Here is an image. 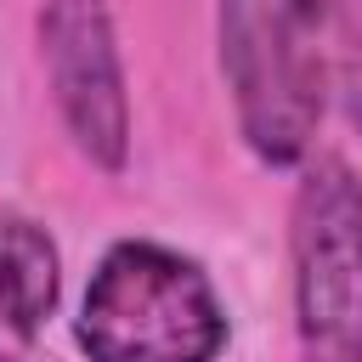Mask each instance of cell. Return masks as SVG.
I'll use <instances>...</instances> for the list:
<instances>
[{
  "label": "cell",
  "mask_w": 362,
  "mask_h": 362,
  "mask_svg": "<svg viewBox=\"0 0 362 362\" xmlns=\"http://www.w3.org/2000/svg\"><path fill=\"white\" fill-rule=\"evenodd\" d=\"M215 62L249 158L300 170L328 113V0H215Z\"/></svg>",
  "instance_id": "1"
},
{
  "label": "cell",
  "mask_w": 362,
  "mask_h": 362,
  "mask_svg": "<svg viewBox=\"0 0 362 362\" xmlns=\"http://www.w3.org/2000/svg\"><path fill=\"white\" fill-rule=\"evenodd\" d=\"M74 345L85 362H221L232 311L198 255L164 238H119L85 277Z\"/></svg>",
  "instance_id": "2"
},
{
  "label": "cell",
  "mask_w": 362,
  "mask_h": 362,
  "mask_svg": "<svg viewBox=\"0 0 362 362\" xmlns=\"http://www.w3.org/2000/svg\"><path fill=\"white\" fill-rule=\"evenodd\" d=\"M288 300L300 362H362V175L305 158L288 198Z\"/></svg>",
  "instance_id": "3"
},
{
  "label": "cell",
  "mask_w": 362,
  "mask_h": 362,
  "mask_svg": "<svg viewBox=\"0 0 362 362\" xmlns=\"http://www.w3.org/2000/svg\"><path fill=\"white\" fill-rule=\"evenodd\" d=\"M34 40H40L51 107L74 153L102 175H124L136 113H130V74L113 28V0H40Z\"/></svg>",
  "instance_id": "4"
},
{
  "label": "cell",
  "mask_w": 362,
  "mask_h": 362,
  "mask_svg": "<svg viewBox=\"0 0 362 362\" xmlns=\"http://www.w3.org/2000/svg\"><path fill=\"white\" fill-rule=\"evenodd\" d=\"M62 300V249L28 209L0 204V328L34 339Z\"/></svg>",
  "instance_id": "5"
},
{
  "label": "cell",
  "mask_w": 362,
  "mask_h": 362,
  "mask_svg": "<svg viewBox=\"0 0 362 362\" xmlns=\"http://www.w3.org/2000/svg\"><path fill=\"white\" fill-rule=\"evenodd\" d=\"M328 96L362 136V0H328Z\"/></svg>",
  "instance_id": "6"
},
{
  "label": "cell",
  "mask_w": 362,
  "mask_h": 362,
  "mask_svg": "<svg viewBox=\"0 0 362 362\" xmlns=\"http://www.w3.org/2000/svg\"><path fill=\"white\" fill-rule=\"evenodd\" d=\"M0 362H23V356H11V351H6V345H0Z\"/></svg>",
  "instance_id": "7"
}]
</instances>
